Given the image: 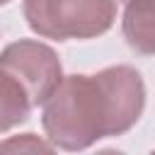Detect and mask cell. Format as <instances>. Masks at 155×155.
I'll use <instances>...</instances> for the list:
<instances>
[{
    "instance_id": "3",
    "label": "cell",
    "mask_w": 155,
    "mask_h": 155,
    "mask_svg": "<svg viewBox=\"0 0 155 155\" xmlns=\"http://www.w3.org/2000/svg\"><path fill=\"white\" fill-rule=\"evenodd\" d=\"M0 68L7 70L29 94L31 107L44 104L63 80V65L58 53L34 39H19L0 51Z\"/></svg>"
},
{
    "instance_id": "5",
    "label": "cell",
    "mask_w": 155,
    "mask_h": 155,
    "mask_svg": "<svg viewBox=\"0 0 155 155\" xmlns=\"http://www.w3.org/2000/svg\"><path fill=\"white\" fill-rule=\"evenodd\" d=\"M31 109L34 107L24 87L7 70L0 68V133H7L15 126L24 124Z\"/></svg>"
},
{
    "instance_id": "4",
    "label": "cell",
    "mask_w": 155,
    "mask_h": 155,
    "mask_svg": "<svg viewBox=\"0 0 155 155\" xmlns=\"http://www.w3.org/2000/svg\"><path fill=\"white\" fill-rule=\"evenodd\" d=\"M121 31L126 44L140 56H155V0H128Z\"/></svg>"
},
{
    "instance_id": "7",
    "label": "cell",
    "mask_w": 155,
    "mask_h": 155,
    "mask_svg": "<svg viewBox=\"0 0 155 155\" xmlns=\"http://www.w3.org/2000/svg\"><path fill=\"white\" fill-rule=\"evenodd\" d=\"M7 2H10V0H0V5H7Z\"/></svg>"
},
{
    "instance_id": "2",
    "label": "cell",
    "mask_w": 155,
    "mask_h": 155,
    "mask_svg": "<svg viewBox=\"0 0 155 155\" xmlns=\"http://www.w3.org/2000/svg\"><path fill=\"white\" fill-rule=\"evenodd\" d=\"M116 2L119 0H24L22 15L41 39H94L114 27Z\"/></svg>"
},
{
    "instance_id": "8",
    "label": "cell",
    "mask_w": 155,
    "mask_h": 155,
    "mask_svg": "<svg viewBox=\"0 0 155 155\" xmlns=\"http://www.w3.org/2000/svg\"><path fill=\"white\" fill-rule=\"evenodd\" d=\"M119 2H128V0H119Z\"/></svg>"
},
{
    "instance_id": "1",
    "label": "cell",
    "mask_w": 155,
    "mask_h": 155,
    "mask_svg": "<svg viewBox=\"0 0 155 155\" xmlns=\"http://www.w3.org/2000/svg\"><path fill=\"white\" fill-rule=\"evenodd\" d=\"M41 107V126L53 148L78 153L107 136H124L138 124L145 109V82L133 65L63 75Z\"/></svg>"
},
{
    "instance_id": "6",
    "label": "cell",
    "mask_w": 155,
    "mask_h": 155,
    "mask_svg": "<svg viewBox=\"0 0 155 155\" xmlns=\"http://www.w3.org/2000/svg\"><path fill=\"white\" fill-rule=\"evenodd\" d=\"M15 150H29V153H51L53 143L51 140H41L34 133H22V136H12L7 140H0V153H15Z\"/></svg>"
}]
</instances>
